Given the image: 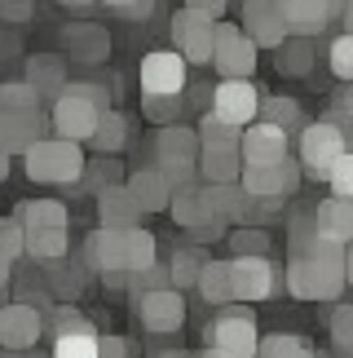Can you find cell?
Masks as SVG:
<instances>
[{"mask_svg": "<svg viewBox=\"0 0 353 358\" xmlns=\"http://www.w3.org/2000/svg\"><path fill=\"white\" fill-rule=\"evenodd\" d=\"M111 111L106 106V89L93 85V80H71L66 93L49 106V120H53V137H66V142H93L102 115Z\"/></svg>", "mask_w": 353, "mask_h": 358, "instance_id": "1", "label": "cell"}, {"mask_svg": "<svg viewBox=\"0 0 353 358\" xmlns=\"http://www.w3.org/2000/svg\"><path fill=\"white\" fill-rule=\"evenodd\" d=\"M22 169L31 182L40 186H80L89 173V155L80 150V142H66V137H45L22 155Z\"/></svg>", "mask_w": 353, "mask_h": 358, "instance_id": "2", "label": "cell"}, {"mask_svg": "<svg viewBox=\"0 0 353 358\" xmlns=\"http://www.w3.org/2000/svg\"><path fill=\"white\" fill-rule=\"evenodd\" d=\"M349 150H353L349 146V124H340V120H314L296 137V159H301V169L309 177H318V182H331L336 164H340Z\"/></svg>", "mask_w": 353, "mask_h": 358, "instance_id": "3", "label": "cell"}, {"mask_svg": "<svg viewBox=\"0 0 353 358\" xmlns=\"http://www.w3.org/2000/svg\"><path fill=\"white\" fill-rule=\"evenodd\" d=\"M203 336H208V350H216L221 358H256L261 354V327H256V314L248 306L221 310Z\"/></svg>", "mask_w": 353, "mask_h": 358, "instance_id": "4", "label": "cell"}, {"mask_svg": "<svg viewBox=\"0 0 353 358\" xmlns=\"http://www.w3.org/2000/svg\"><path fill=\"white\" fill-rule=\"evenodd\" d=\"M283 283H287V292L296 301H340L349 287V274L336 266H314L309 257H287Z\"/></svg>", "mask_w": 353, "mask_h": 358, "instance_id": "5", "label": "cell"}, {"mask_svg": "<svg viewBox=\"0 0 353 358\" xmlns=\"http://www.w3.org/2000/svg\"><path fill=\"white\" fill-rule=\"evenodd\" d=\"M172 226L176 230H186L195 243H216V239H230V222L221 213H212L208 208V199H203V182L199 186H186V190H176L172 195Z\"/></svg>", "mask_w": 353, "mask_h": 358, "instance_id": "6", "label": "cell"}, {"mask_svg": "<svg viewBox=\"0 0 353 358\" xmlns=\"http://www.w3.org/2000/svg\"><path fill=\"white\" fill-rule=\"evenodd\" d=\"M168 31H172V49L181 53L190 66H208L212 62V53H216V22L212 18H203V13L181 5L172 13Z\"/></svg>", "mask_w": 353, "mask_h": 358, "instance_id": "7", "label": "cell"}, {"mask_svg": "<svg viewBox=\"0 0 353 358\" xmlns=\"http://www.w3.org/2000/svg\"><path fill=\"white\" fill-rule=\"evenodd\" d=\"M190 85V62L176 49H151L142 58V98H181Z\"/></svg>", "mask_w": 353, "mask_h": 358, "instance_id": "8", "label": "cell"}, {"mask_svg": "<svg viewBox=\"0 0 353 358\" xmlns=\"http://www.w3.org/2000/svg\"><path fill=\"white\" fill-rule=\"evenodd\" d=\"M212 66L221 71V80H252L256 76V45L248 40L239 22H216V53Z\"/></svg>", "mask_w": 353, "mask_h": 358, "instance_id": "9", "label": "cell"}, {"mask_svg": "<svg viewBox=\"0 0 353 358\" xmlns=\"http://www.w3.org/2000/svg\"><path fill=\"white\" fill-rule=\"evenodd\" d=\"M301 177H305V169H301V159H283V164H269V169H243V190L256 199V203H283L287 195H296L301 190Z\"/></svg>", "mask_w": 353, "mask_h": 358, "instance_id": "10", "label": "cell"}, {"mask_svg": "<svg viewBox=\"0 0 353 358\" xmlns=\"http://www.w3.org/2000/svg\"><path fill=\"white\" fill-rule=\"evenodd\" d=\"M133 319L151 336H172V332H181V323H186V296L176 292V287L133 296Z\"/></svg>", "mask_w": 353, "mask_h": 358, "instance_id": "11", "label": "cell"}, {"mask_svg": "<svg viewBox=\"0 0 353 358\" xmlns=\"http://www.w3.org/2000/svg\"><path fill=\"white\" fill-rule=\"evenodd\" d=\"M261 89L252 85V80H221V85L212 89V115L234 124V129H248V124L261 120Z\"/></svg>", "mask_w": 353, "mask_h": 358, "instance_id": "12", "label": "cell"}, {"mask_svg": "<svg viewBox=\"0 0 353 358\" xmlns=\"http://www.w3.org/2000/svg\"><path fill=\"white\" fill-rule=\"evenodd\" d=\"M239 155H243V169H269V164H283V159H292V133L278 129V124L256 120V124L243 129Z\"/></svg>", "mask_w": 353, "mask_h": 358, "instance_id": "13", "label": "cell"}, {"mask_svg": "<svg viewBox=\"0 0 353 358\" xmlns=\"http://www.w3.org/2000/svg\"><path fill=\"white\" fill-rule=\"evenodd\" d=\"M243 31L256 49H283L292 40L283 22V0H243Z\"/></svg>", "mask_w": 353, "mask_h": 358, "instance_id": "14", "label": "cell"}, {"mask_svg": "<svg viewBox=\"0 0 353 358\" xmlns=\"http://www.w3.org/2000/svg\"><path fill=\"white\" fill-rule=\"evenodd\" d=\"M230 279H234V301H269L278 287V270L269 257H230Z\"/></svg>", "mask_w": 353, "mask_h": 358, "instance_id": "15", "label": "cell"}, {"mask_svg": "<svg viewBox=\"0 0 353 358\" xmlns=\"http://www.w3.org/2000/svg\"><path fill=\"white\" fill-rule=\"evenodd\" d=\"M40 336H45V314H40L31 301H9V306L0 310V345L9 354L31 350Z\"/></svg>", "mask_w": 353, "mask_h": 358, "instance_id": "16", "label": "cell"}, {"mask_svg": "<svg viewBox=\"0 0 353 358\" xmlns=\"http://www.w3.org/2000/svg\"><path fill=\"white\" fill-rule=\"evenodd\" d=\"M53 137V120L49 115H0V150L9 155H27L36 142H45Z\"/></svg>", "mask_w": 353, "mask_h": 358, "instance_id": "17", "label": "cell"}, {"mask_svg": "<svg viewBox=\"0 0 353 358\" xmlns=\"http://www.w3.org/2000/svg\"><path fill=\"white\" fill-rule=\"evenodd\" d=\"M283 22H287L292 36L314 40V36H322L331 22H340V18L331 13L327 0H283Z\"/></svg>", "mask_w": 353, "mask_h": 358, "instance_id": "18", "label": "cell"}, {"mask_svg": "<svg viewBox=\"0 0 353 358\" xmlns=\"http://www.w3.org/2000/svg\"><path fill=\"white\" fill-rule=\"evenodd\" d=\"M128 190H133V199L142 203V213H168L172 208V195L176 190L168 186V177L155 169H137V173H128V182H124Z\"/></svg>", "mask_w": 353, "mask_h": 358, "instance_id": "19", "label": "cell"}, {"mask_svg": "<svg viewBox=\"0 0 353 358\" xmlns=\"http://www.w3.org/2000/svg\"><path fill=\"white\" fill-rule=\"evenodd\" d=\"M62 49L71 53L75 62H106V53H111V36H106L98 22H71L62 31Z\"/></svg>", "mask_w": 353, "mask_h": 358, "instance_id": "20", "label": "cell"}, {"mask_svg": "<svg viewBox=\"0 0 353 358\" xmlns=\"http://www.w3.org/2000/svg\"><path fill=\"white\" fill-rule=\"evenodd\" d=\"M314 230H318L322 239H331V243L353 248V203L327 195V199L314 208Z\"/></svg>", "mask_w": 353, "mask_h": 358, "instance_id": "21", "label": "cell"}, {"mask_svg": "<svg viewBox=\"0 0 353 358\" xmlns=\"http://www.w3.org/2000/svg\"><path fill=\"white\" fill-rule=\"evenodd\" d=\"M98 217H102V226H111V230H133L146 213H142V203L133 199L128 186H111V190L98 195Z\"/></svg>", "mask_w": 353, "mask_h": 358, "instance_id": "22", "label": "cell"}, {"mask_svg": "<svg viewBox=\"0 0 353 358\" xmlns=\"http://www.w3.org/2000/svg\"><path fill=\"white\" fill-rule=\"evenodd\" d=\"M22 80L40 89V98H53V102H58L62 93H66V85H71L58 53H36V58H27V76Z\"/></svg>", "mask_w": 353, "mask_h": 358, "instance_id": "23", "label": "cell"}, {"mask_svg": "<svg viewBox=\"0 0 353 358\" xmlns=\"http://www.w3.org/2000/svg\"><path fill=\"white\" fill-rule=\"evenodd\" d=\"M199 182L203 186H239L243 182V155L239 150H203L199 155Z\"/></svg>", "mask_w": 353, "mask_h": 358, "instance_id": "24", "label": "cell"}, {"mask_svg": "<svg viewBox=\"0 0 353 358\" xmlns=\"http://www.w3.org/2000/svg\"><path fill=\"white\" fill-rule=\"evenodd\" d=\"M13 217L27 230H66V203L62 199H27L13 208Z\"/></svg>", "mask_w": 353, "mask_h": 358, "instance_id": "25", "label": "cell"}, {"mask_svg": "<svg viewBox=\"0 0 353 358\" xmlns=\"http://www.w3.org/2000/svg\"><path fill=\"white\" fill-rule=\"evenodd\" d=\"M203 199H208V208L221 213L230 226H234V222H248V213H252V203H256L243 186H203Z\"/></svg>", "mask_w": 353, "mask_h": 358, "instance_id": "26", "label": "cell"}, {"mask_svg": "<svg viewBox=\"0 0 353 358\" xmlns=\"http://www.w3.org/2000/svg\"><path fill=\"white\" fill-rule=\"evenodd\" d=\"M27 257L40 261V266L66 261L71 257V235L66 230H27Z\"/></svg>", "mask_w": 353, "mask_h": 358, "instance_id": "27", "label": "cell"}, {"mask_svg": "<svg viewBox=\"0 0 353 358\" xmlns=\"http://www.w3.org/2000/svg\"><path fill=\"white\" fill-rule=\"evenodd\" d=\"M195 292L208 301V306H230L234 301V279H230V261H208L199 274V287Z\"/></svg>", "mask_w": 353, "mask_h": 358, "instance_id": "28", "label": "cell"}, {"mask_svg": "<svg viewBox=\"0 0 353 358\" xmlns=\"http://www.w3.org/2000/svg\"><path fill=\"white\" fill-rule=\"evenodd\" d=\"M45 283L53 296H80L89 283V266H80V261H53V266H45Z\"/></svg>", "mask_w": 353, "mask_h": 358, "instance_id": "29", "label": "cell"}, {"mask_svg": "<svg viewBox=\"0 0 353 358\" xmlns=\"http://www.w3.org/2000/svg\"><path fill=\"white\" fill-rule=\"evenodd\" d=\"M40 89L27 80H5L0 85V115H36L40 111Z\"/></svg>", "mask_w": 353, "mask_h": 358, "instance_id": "30", "label": "cell"}, {"mask_svg": "<svg viewBox=\"0 0 353 358\" xmlns=\"http://www.w3.org/2000/svg\"><path fill=\"white\" fill-rule=\"evenodd\" d=\"M203 266H208V257H203V248H176L172 261H168V270H172V287L176 292H186V287H199V274Z\"/></svg>", "mask_w": 353, "mask_h": 358, "instance_id": "31", "label": "cell"}, {"mask_svg": "<svg viewBox=\"0 0 353 358\" xmlns=\"http://www.w3.org/2000/svg\"><path fill=\"white\" fill-rule=\"evenodd\" d=\"M124 142H128V115L124 111H106L89 146L98 150V155H115V150H124Z\"/></svg>", "mask_w": 353, "mask_h": 358, "instance_id": "32", "label": "cell"}, {"mask_svg": "<svg viewBox=\"0 0 353 358\" xmlns=\"http://www.w3.org/2000/svg\"><path fill=\"white\" fill-rule=\"evenodd\" d=\"M199 142H203V150H239L243 146V129H234V124L216 120L208 111L199 120Z\"/></svg>", "mask_w": 353, "mask_h": 358, "instance_id": "33", "label": "cell"}, {"mask_svg": "<svg viewBox=\"0 0 353 358\" xmlns=\"http://www.w3.org/2000/svg\"><path fill=\"white\" fill-rule=\"evenodd\" d=\"M256 358H318V350L296 332H274V336H261V354Z\"/></svg>", "mask_w": 353, "mask_h": 358, "instance_id": "34", "label": "cell"}, {"mask_svg": "<svg viewBox=\"0 0 353 358\" xmlns=\"http://www.w3.org/2000/svg\"><path fill=\"white\" fill-rule=\"evenodd\" d=\"M155 252H159V239H155L146 226H133V230H128V274H142V270L159 266Z\"/></svg>", "mask_w": 353, "mask_h": 358, "instance_id": "35", "label": "cell"}, {"mask_svg": "<svg viewBox=\"0 0 353 358\" xmlns=\"http://www.w3.org/2000/svg\"><path fill=\"white\" fill-rule=\"evenodd\" d=\"M314 40H301V36H292L287 45L278 49V71L283 76H305L309 66H314Z\"/></svg>", "mask_w": 353, "mask_h": 358, "instance_id": "36", "label": "cell"}, {"mask_svg": "<svg viewBox=\"0 0 353 358\" xmlns=\"http://www.w3.org/2000/svg\"><path fill=\"white\" fill-rule=\"evenodd\" d=\"M53 358H102V336L98 332H66L53 341Z\"/></svg>", "mask_w": 353, "mask_h": 358, "instance_id": "37", "label": "cell"}, {"mask_svg": "<svg viewBox=\"0 0 353 358\" xmlns=\"http://www.w3.org/2000/svg\"><path fill=\"white\" fill-rule=\"evenodd\" d=\"M261 120L265 124H278V129H301V120H305V111H301V102L296 98H265L261 102Z\"/></svg>", "mask_w": 353, "mask_h": 358, "instance_id": "38", "label": "cell"}, {"mask_svg": "<svg viewBox=\"0 0 353 358\" xmlns=\"http://www.w3.org/2000/svg\"><path fill=\"white\" fill-rule=\"evenodd\" d=\"M27 257V226L18 222V217H5L0 222V261H22Z\"/></svg>", "mask_w": 353, "mask_h": 358, "instance_id": "39", "label": "cell"}, {"mask_svg": "<svg viewBox=\"0 0 353 358\" xmlns=\"http://www.w3.org/2000/svg\"><path fill=\"white\" fill-rule=\"evenodd\" d=\"M327 66H331V76L340 80V85H353V36L340 31L327 45Z\"/></svg>", "mask_w": 353, "mask_h": 358, "instance_id": "40", "label": "cell"}, {"mask_svg": "<svg viewBox=\"0 0 353 358\" xmlns=\"http://www.w3.org/2000/svg\"><path fill=\"white\" fill-rule=\"evenodd\" d=\"M124 182H128V177L119 173V164H115L111 155H102L98 164H89V173H84V182H80V186H93V190L102 195V190H111V186H124Z\"/></svg>", "mask_w": 353, "mask_h": 358, "instance_id": "41", "label": "cell"}, {"mask_svg": "<svg viewBox=\"0 0 353 358\" xmlns=\"http://www.w3.org/2000/svg\"><path fill=\"white\" fill-rule=\"evenodd\" d=\"M230 257H269V235L265 230H230Z\"/></svg>", "mask_w": 353, "mask_h": 358, "instance_id": "42", "label": "cell"}, {"mask_svg": "<svg viewBox=\"0 0 353 358\" xmlns=\"http://www.w3.org/2000/svg\"><path fill=\"white\" fill-rule=\"evenodd\" d=\"M331 345L340 358H353V306L331 310Z\"/></svg>", "mask_w": 353, "mask_h": 358, "instance_id": "43", "label": "cell"}, {"mask_svg": "<svg viewBox=\"0 0 353 358\" xmlns=\"http://www.w3.org/2000/svg\"><path fill=\"white\" fill-rule=\"evenodd\" d=\"M164 287H172V270L168 266H151V270H142V274H128V292L133 296L164 292Z\"/></svg>", "mask_w": 353, "mask_h": 358, "instance_id": "44", "label": "cell"}, {"mask_svg": "<svg viewBox=\"0 0 353 358\" xmlns=\"http://www.w3.org/2000/svg\"><path fill=\"white\" fill-rule=\"evenodd\" d=\"M49 327H53L58 336H66V332H98V327H93L80 310H71V306H58V310H53V314H49Z\"/></svg>", "mask_w": 353, "mask_h": 358, "instance_id": "45", "label": "cell"}, {"mask_svg": "<svg viewBox=\"0 0 353 358\" xmlns=\"http://www.w3.org/2000/svg\"><path fill=\"white\" fill-rule=\"evenodd\" d=\"M142 111H146V120L168 129V120H176V111H181V98H142Z\"/></svg>", "mask_w": 353, "mask_h": 358, "instance_id": "46", "label": "cell"}, {"mask_svg": "<svg viewBox=\"0 0 353 358\" xmlns=\"http://www.w3.org/2000/svg\"><path fill=\"white\" fill-rule=\"evenodd\" d=\"M327 186H331V195H336V199H349V203H353V150H349L340 164H336V173H331V182H327Z\"/></svg>", "mask_w": 353, "mask_h": 358, "instance_id": "47", "label": "cell"}, {"mask_svg": "<svg viewBox=\"0 0 353 358\" xmlns=\"http://www.w3.org/2000/svg\"><path fill=\"white\" fill-rule=\"evenodd\" d=\"M0 18L13 22V27L31 22L36 18V0H0Z\"/></svg>", "mask_w": 353, "mask_h": 358, "instance_id": "48", "label": "cell"}, {"mask_svg": "<svg viewBox=\"0 0 353 358\" xmlns=\"http://www.w3.org/2000/svg\"><path fill=\"white\" fill-rule=\"evenodd\" d=\"M331 111H336V120H340V124H353V85H340V89H336Z\"/></svg>", "mask_w": 353, "mask_h": 358, "instance_id": "49", "label": "cell"}, {"mask_svg": "<svg viewBox=\"0 0 353 358\" xmlns=\"http://www.w3.org/2000/svg\"><path fill=\"white\" fill-rule=\"evenodd\" d=\"M102 358H133V341L106 332V336H102Z\"/></svg>", "mask_w": 353, "mask_h": 358, "instance_id": "50", "label": "cell"}, {"mask_svg": "<svg viewBox=\"0 0 353 358\" xmlns=\"http://www.w3.org/2000/svg\"><path fill=\"white\" fill-rule=\"evenodd\" d=\"M186 9H195V13H203V18L221 22V13L230 9V0H186Z\"/></svg>", "mask_w": 353, "mask_h": 358, "instance_id": "51", "label": "cell"}, {"mask_svg": "<svg viewBox=\"0 0 353 358\" xmlns=\"http://www.w3.org/2000/svg\"><path fill=\"white\" fill-rule=\"evenodd\" d=\"M151 13H155V0H133V5L124 9V18H128V22H146Z\"/></svg>", "mask_w": 353, "mask_h": 358, "instance_id": "52", "label": "cell"}, {"mask_svg": "<svg viewBox=\"0 0 353 358\" xmlns=\"http://www.w3.org/2000/svg\"><path fill=\"white\" fill-rule=\"evenodd\" d=\"M98 5H102V9H111V13H119V18H124V9L133 5V0H98Z\"/></svg>", "mask_w": 353, "mask_h": 358, "instance_id": "53", "label": "cell"}, {"mask_svg": "<svg viewBox=\"0 0 353 358\" xmlns=\"http://www.w3.org/2000/svg\"><path fill=\"white\" fill-rule=\"evenodd\" d=\"M340 27H345V36H353V0H349V9H345V18H340Z\"/></svg>", "mask_w": 353, "mask_h": 358, "instance_id": "54", "label": "cell"}, {"mask_svg": "<svg viewBox=\"0 0 353 358\" xmlns=\"http://www.w3.org/2000/svg\"><path fill=\"white\" fill-rule=\"evenodd\" d=\"M327 5H331V13H336V18H345V9H349V0H327Z\"/></svg>", "mask_w": 353, "mask_h": 358, "instance_id": "55", "label": "cell"}, {"mask_svg": "<svg viewBox=\"0 0 353 358\" xmlns=\"http://www.w3.org/2000/svg\"><path fill=\"white\" fill-rule=\"evenodd\" d=\"M62 5H71V9H89V5H98V0H62Z\"/></svg>", "mask_w": 353, "mask_h": 358, "instance_id": "56", "label": "cell"}, {"mask_svg": "<svg viewBox=\"0 0 353 358\" xmlns=\"http://www.w3.org/2000/svg\"><path fill=\"white\" fill-rule=\"evenodd\" d=\"M345 274H349V283H353V248H349V257H345Z\"/></svg>", "mask_w": 353, "mask_h": 358, "instance_id": "57", "label": "cell"}, {"mask_svg": "<svg viewBox=\"0 0 353 358\" xmlns=\"http://www.w3.org/2000/svg\"><path fill=\"white\" fill-rule=\"evenodd\" d=\"M159 358H186V354H181V350H176V354H172V350H168V354H159Z\"/></svg>", "mask_w": 353, "mask_h": 358, "instance_id": "58", "label": "cell"}, {"mask_svg": "<svg viewBox=\"0 0 353 358\" xmlns=\"http://www.w3.org/2000/svg\"><path fill=\"white\" fill-rule=\"evenodd\" d=\"M199 358H221V354H216V350H203V354H199Z\"/></svg>", "mask_w": 353, "mask_h": 358, "instance_id": "59", "label": "cell"}, {"mask_svg": "<svg viewBox=\"0 0 353 358\" xmlns=\"http://www.w3.org/2000/svg\"><path fill=\"white\" fill-rule=\"evenodd\" d=\"M5 358H22V354H5Z\"/></svg>", "mask_w": 353, "mask_h": 358, "instance_id": "60", "label": "cell"}]
</instances>
